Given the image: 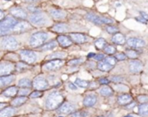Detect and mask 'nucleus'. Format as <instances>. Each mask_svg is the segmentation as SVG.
Here are the masks:
<instances>
[{"mask_svg": "<svg viewBox=\"0 0 148 117\" xmlns=\"http://www.w3.org/2000/svg\"><path fill=\"white\" fill-rule=\"evenodd\" d=\"M64 97L61 95V93H59L58 91H54L48 95L45 101V105L47 109L54 110L56 108H58L62 105Z\"/></svg>", "mask_w": 148, "mask_h": 117, "instance_id": "f257e3e1", "label": "nucleus"}, {"mask_svg": "<svg viewBox=\"0 0 148 117\" xmlns=\"http://www.w3.org/2000/svg\"><path fill=\"white\" fill-rule=\"evenodd\" d=\"M48 38V35L45 32L34 33L30 39V45L32 47H40Z\"/></svg>", "mask_w": 148, "mask_h": 117, "instance_id": "f03ea898", "label": "nucleus"}, {"mask_svg": "<svg viewBox=\"0 0 148 117\" xmlns=\"http://www.w3.org/2000/svg\"><path fill=\"white\" fill-rule=\"evenodd\" d=\"M18 45V42L13 37H10V36L4 37L0 40V47L3 48L4 49L12 50L17 49Z\"/></svg>", "mask_w": 148, "mask_h": 117, "instance_id": "7ed1b4c3", "label": "nucleus"}, {"mask_svg": "<svg viewBox=\"0 0 148 117\" xmlns=\"http://www.w3.org/2000/svg\"><path fill=\"white\" fill-rule=\"evenodd\" d=\"M20 57L23 62L26 64H33L34 62L37 61V54L32 51V50H28V49H24L20 51Z\"/></svg>", "mask_w": 148, "mask_h": 117, "instance_id": "20e7f679", "label": "nucleus"}, {"mask_svg": "<svg viewBox=\"0 0 148 117\" xmlns=\"http://www.w3.org/2000/svg\"><path fill=\"white\" fill-rule=\"evenodd\" d=\"M17 23L18 22L16 21L15 18L12 17H7L4 18L2 21H0V27H2L5 30H6L9 33Z\"/></svg>", "mask_w": 148, "mask_h": 117, "instance_id": "39448f33", "label": "nucleus"}, {"mask_svg": "<svg viewBox=\"0 0 148 117\" xmlns=\"http://www.w3.org/2000/svg\"><path fill=\"white\" fill-rule=\"evenodd\" d=\"M32 86L38 90H43L48 87V82L45 77L38 76L34 79V81L32 83Z\"/></svg>", "mask_w": 148, "mask_h": 117, "instance_id": "423d86ee", "label": "nucleus"}, {"mask_svg": "<svg viewBox=\"0 0 148 117\" xmlns=\"http://www.w3.org/2000/svg\"><path fill=\"white\" fill-rule=\"evenodd\" d=\"M63 65H64V61L59 60V59H54L45 64L44 67L47 70H56L60 69Z\"/></svg>", "mask_w": 148, "mask_h": 117, "instance_id": "0eeeda50", "label": "nucleus"}, {"mask_svg": "<svg viewBox=\"0 0 148 117\" xmlns=\"http://www.w3.org/2000/svg\"><path fill=\"white\" fill-rule=\"evenodd\" d=\"M30 22L34 24V25H37V26H41V25H44L46 22V19L45 18L39 14V13H36L32 16H31L30 18Z\"/></svg>", "mask_w": 148, "mask_h": 117, "instance_id": "6e6552de", "label": "nucleus"}, {"mask_svg": "<svg viewBox=\"0 0 148 117\" xmlns=\"http://www.w3.org/2000/svg\"><path fill=\"white\" fill-rule=\"evenodd\" d=\"M31 29V24L27 22H19L15 24L12 30L16 33H23Z\"/></svg>", "mask_w": 148, "mask_h": 117, "instance_id": "1a4fd4ad", "label": "nucleus"}, {"mask_svg": "<svg viewBox=\"0 0 148 117\" xmlns=\"http://www.w3.org/2000/svg\"><path fill=\"white\" fill-rule=\"evenodd\" d=\"M13 70V64L8 62H3L0 64V76H7Z\"/></svg>", "mask_w": 148, "mask_h": 117, "instance_id": "9d476101", "label": "nucleus"}, {"mask_svg": "<svg viewBox=\"0 0 148 117\" xmlns=\"http://www.w3.org/2000/svg\"><path fill=\"white\" fill-rule=\"evenodd\" d=\"M11 14L19 19H25L27 18V13L25 12V11L19 7H13L12 9H11Z\"/></svg>", "mask_w": 148, "mask_h": 117, "instance_id": "9b49d317", "label": "nucleus"}, {"mask_svg": "<svg viewBox=\"0 0 148 117\" xmlns=\"http://www.w3.org/2000/svg\"><path fill=\"white\" fill-rule=\"evenodd\" d=\"M127 44L132 48H142L145 45V42L140 38L131 37L127 40Z\"/></svg>", "mask_w": 148, "mask_h": 117, "instance_id": "f8f14e48", "label": "nucleus"}, {"mask_svg": "<svg viewBox=\"0 0 148 117\" xmlns=\"http://www.w3.org/2000/svg\"><path fill=\"white\" fill-rule=\"evenodd\" d=\"M75 110V106L71 103H68V102H65L64 104H62L58 109V112L60 113V114H70L71 112H73Z\"/></svg>", "mask_w": 148, "mask_h": 117, "instance_id": "ddd939ff", "label": "nucleus"}, {"mask_svg": "<svg viewBox=\"0 0 148 117\" xmlns=\"http://www.w3.org/2000/svg\"><path fill=\"white\" fill-rule=\"evenodd\" d=\"M71 40L76 43H84L86 41V37L81 33H71L70 35Z\"/></svg>", "mask_w": 148, "mask_h": 117, "instance_id": "4468645a", "label": "nucleus"}, {"mask_svg": "<svg viewBox=\"0 0 148 117\" xmlns=\"http://www.w3.org/2000/svg\"><path fill=\"white\" fill-rule=\"evenodd\" d=\"M129 69H130V71L132 73H138L142 70L143 64L140 61H132L130 64Z\"/></svg>", "mask_w": 148, "mask_h": 117, "instance_id": "2eb2a0df", "label": "nucleus"}, {"mask_svg": "<svg viewBox=\"0 0 148 117\" xmlns=\"http://www.w3.org/2000/svg\"><path fill=\"white\" fill-rule=\"evenodd\" d=\"M97 102V96L95 95H88L83 101V104L86 107H92Z\"/></svg>", "mask_w": 148, "mask_h": 117, "instance_id": "dca6fc26", "label": "nucleus"}, {"mask_svg": "<svg viewBox=\"0 0 148 117\" xmlns=\"http://www.w3.org/2000/svg\"><path fill=\"white\" fill-rule=\"evenodd\" d=\"M57 40H58V43L60 44V46L63 48H66L71 45V40L66 36H64V35L58 36Z\"/></svg>", "mask_w": 148, "mask_h": 117, "instance_id": "f3484780", "label": "nucleus"}, {"mask_svg": "<svg viewBox=\"0 0 148 117\" xmlns=\"http://www.w3.org/2000/svg\"><path fill=\"white\" fill-rule=\"evenodd\" d=\"M16 110L13 107H7L0 110V117H12L15 114Z\"/></svg>", "mask_w": 148, "mask_h": 117, "instance_id": "a211bd4d", "label": "nucleus"}, {"mask_svg": "<svg viewBox=\"0 0 148 117\" xmlns=\"http://www.w3.org/2000/svg\"><path fill=\"white\" fill-rule=\"evenodd\" d=\"M15 80V77L11 75H7L5 76H1L0 77V87H5L8 86L11 83H12Z\"/></svg>", "mask_w": 148, "mask_h": 117, "instance_id": "6ab92c4d", "label": "nucleus"}, {"mask_svg": "<svg viewBox=\"0 0 148 117\" xmlns=\"http://www.w3.org/2000/svg\"><path fill=\"white\" fill-rule=\"evenodd\" d=\"M18 88L15 86H12V87H9L8 89H6L3 92V95L6 97H14L18 95Z\"/></svg>", "mask_w": 148, "mask_h": 117, "instance_id": "aec40b11", "label": "nucleus"}, {"mask_svg": "<svg viewBox=\"0 0 148 117\" xmlns=\"http://www.w3.org/2000/svg\"><path fill=\"white\" fill-rule=\"evenodd\" d=\"M112 42L114 43L119 44V45H122V44H124L125 43V36H123L120 33H116L112 37Z\"/></svg>", "mask_w": 148, "mask_h": 117, "instance_id": "412c9836", "label": "nucleus"}, {"mask_svg": "<svg viewBox=\"0 0 148 117\" xmlns=\"http://www.w3.org/2000/svg\"><path fill=\"white\" fill-rule=\"evenodd\" d=\"M132 101V96L130 95H127V94L122 95L119 96V98H118V102L120 105H126V104L130 103Z\"/></svg>", "mask_w": 148, "mask_h": 117, "instance_id": "4be33fe9", "label": "nucleus"}, {"mask_svg": "<svg viewBox=\"0 0 148 117\" xmlns=\"http://www.w3.org/2000/svg\"><path fill=\"white\" fill-rule=\"evenodd\" d=\"M27 100H28V98L26 96H18V97H16L12 101V105L13 107H19V106H22L23 104H25L27 101Z\"/></svg>", "mask_w": 148, "mask_h": 117, "instance_id": "5701e85b", "label": "nucleus"}, {"mask_svg": "<svg viewBox=\"0 0 148 117\" xmlns=\"http://www.w3.org/2000/svg\"><path fill=\"white\" fill-rule=\"evenodd\" d=\"M52 30L58 33H63L68 30V25L65 24H57L52 27Z\"/></svg>", "mask_w": 148, "mask_h": 117, "instance_id": "b1692460", "label": "nucleus"}, {"mask_svg": "<svg viewBox=\"0 0 148 117\" xmlns=\"http://www.w3.org/2000/svg\"><path fill=\"white\" fill-rule=\"evenodd\" d=\"M51 16L55 19H62L65 17V13L60 10H52L50 11Z\"/></svg>", "mask_w": 148, "mask_h": 117, "instance_id": "393cba45", "label": "nucleus"}, {"mask_svg": "<svg viewBox=\"0 0 148 117\" xmlns=\"http://www.w3.org/2000/svg\"><path fill=\"white\" fill-rule=\"evenodd\" d=\"M86 18H87L89 21H91V22H92V23H94V24H102L101 17H99V16H97V15H95V14L90 13V14H88V15L86 16Z\"/></svg>", "mask_w": 148, "mask_h": 117, "instance_id": "a878e982", "label": "nucleus"}, {"mask_svg": "<svg viewBox=\"0 0 148 117\" xmlns=\"http://www.w3.org/2000/svg\"><path fill=\"white\" fill-rule=\"evenodd\" d=\"M56 46H57V43L54 42V41H51V42H49L47 43H45V44L41 45L40 46V49L44 50V51H46V50H50V49H54Z\"/></svg>", "mask_w": 148, "mask_h": 117, "instance_id": "bb28decb", "label": "nucleus"}, {"mask_svg": "<svg viewBox=\"0 0 148 117\" xmlns=\"http://www.w3.org/2000/svg\"><path fill=\"white\" fill-rule=\"evenodd\" d=\"M18 85L19 87H22V88L30 89V88L32 86V83L29 79H27V78H23V79L19 80Z\"/></svg>", "mask_w": 148, "mask_h": 117, "instance_id": "cd10ccee", "label": "nucleus"}, {"mask_svg": "<svg viewBox=\"0 0 148 117\" xmlns=\"http://www.w3.org/2000/svg\"><path fill=\"white\" fill-rule=\"evenodd\" d=\"M99 93L103 95V96H110L113 94V90L108 87V86H104L100 89Z\"/></svg>", "mask_w": 148, "mask_h": 117, "instance_id": "c85d7f7f", "label": "nucleus"}, {"mask_svg": "<svg viewBox=\"0 0 148 117\" xmlns=\"http://www.w3.org/2000/svg\"><path fill=\"white\" fill-rule=\"evenodd\" d=\"M98 68H99V70H101V71H106V72H107V71H110V70L112 69V66L103 61V62H101V63H99V64H98Z\"/></svg>", "mask_w": 148, "mask_h": 117, "instance_id": "c756f323", "label": "nucleus"}, {"mask_svg": "<svg viewBox=\"0 0 148 117\" xmlns=\"http://www.w3.org/2000/svg\"><path fill=\"white\" fill-rule=\"evenodd\" d=\"M138 113L141 116H147L148 115V104L143 103L138 107Z\"/></svg>", "mask_w": 148, "mask_h": 117, "instance_id": "7c9ffc66", "label": "nucleus"}, {"mask_svg": "<svg viewBox=\"0 0 148 117\" xmlns=\"http://www.w3.org/2000/svg\"><path fill=\"white\" fill-rule=\"evenodd\" d=\"M106 41L104 38H99L98 40H96L95 42V46L98 49H102L106 47Z\"/></svg>", "mask_w": 148, "mask_h": 117, "instance_id": "2f4dec72", "label": "nucleus"}, {"mask_svg": "<svg viewBox=\"0 0 148 117\" xmlns=\"http://www.w3.org/2000/svg\"><path fill=\"white\" fill-rule=\"evenodd\" d=\"M89 114L86 111H77V112H74L71 114V117H88Z\"/></svg>", "mask_w": 148, "mask_h": 117, "instance_id": "473e14b6", "label": "nucleus"}, {"mask_svg": "<svg viewBox=\"0 0 148 117\" xmlns=\"http://www.w3.org/2000/svg\"><path fill=\"white\" fill-rule=\"evenodd\" d=\"M74 84H76L77 86H79L80 88H86V87H88L89 83L87 81H85V80H81L79 78H77L76 81H75V83H74Z\"/></svg>", "mask_w": 148, "mask_h": 117, "instance_id": "72a5a7b5", "label": "nucleus"}, {"mask_svg": "<svg viewBox=\"0 0 148 117\" xmlns=\"http://www.w3.org/2000/svg\"><path fill=\"white\" fill-rule=\"evenodd\" d=\"M104 50L108 55H112L116 52V49L112 45H107L104 48Z\"/></svg>", "mask_w": 148, "mask_h": 117, "instance_id": "f704fd0d", "label": "nucleus"}, {"mask_svg": "<svg viewBox=\"0 0 148 117\" xmlns=\"http://www.w3.org/2000/svg\"><path fill=\"white\" fill-rule=\"evenodd\" d=\"M104 62L107 63L108 64L112 65V67L116 64V59H115V57H112V56H108V57H106L104 58Z\"/></svg>", "mask_w": 148, "mask_h": 117, "instance_id": "c9c22d12", "label": "nucleus"}, {"mask_svg": "<svg viewBox=\"0 0 148 117\" xmlns=\"http://www.w3.org/2000/svg\"><path fill=\"white\" fill-rule=\"evenodd\" d=\"M127 55L128 57L132 58V59H134V58H137L138 53H137L136 51L131 49V50H127V51H126V55Z\"/></svg>", "mask_w": 148, "mask_h": 117, "instance_id": "e433bc0d", "label": "nucleus"}, {"mask_svg": "<svg viewBox=\"0 0 148 117\" xmlns=\"http://www.w3.org/2000/svg\"><path fill=\"white\" fill-rule=\"evenodd\" d=\"M16 69H17L18 71L20 72V71H23V70H26V69H27V65L25 64L24 63H18V64L16 65Z\"/></svg>", "mask_w": 148, "mask_h": 117, "instance_id": "4c0bfd02", "label": "nucleus"}, {"mask_svg": "<svg viewBox=\"0 0 148 117\" xmlns=\"http://www.w3.org/2000/svg\"><path fill=\"white\" fill-rule=\"evenodd\" d=\"M106 30L110 34H116L119 31V29L117 27H114V26H107Z\"/></svg>", "mask_w": 148, "mask_h": 117, "instance_id": "58836bf2", "label": "nucleus"}, {"mask_svg": "<svg viewBox=\"0 0 148 117\" xmlns=\"http://www.w3.org/2000/svg\"><path fill=\"white\" fill-rule=\"evenodd\" d=\"M43 95V92L39 91V90H36L34 92H32L31 95H30V97L31 98H39Z\"/></svg>", "mask_w": 148, "mask_h": 117, "instance_id": "ea45409f", "label": "nucleus"}, {"mask_svg": "<svg viewBox=\"0 0 148 117\" xmlns=\"http://www.w3.org/2000/svg\"><path fill=\"white\" fill-rule=\"evenodd\" d=\"M126 58V55L125 53H118L116 54L115 55V59L119 60V61H122V60H125Z\"/></svg>", "mask_w": 148, "mask_h": 117, "instance_id": "a19ab883", "label": "nucleus"}, {"mask_svg": "<svg viewBox=\"0 0 148 117\" xmlns=\"http://www.w3.org/2000/svg\"><path fill=\"white\" fill-rule=\"evenodd\" d=\"M29 93H30V89H24L18 90V94H19L20 96H25V95H27Z\"/></svg>", "mask_w": 148, "mask_h": 117, "instance_id": "79ce46f5", "label": "nucleus"}, {"mask_svg": "<svg viewBox=\"0 0 148 117\" xmlns=\"http://www.w3.org/2000/svg\"><path fill=\"white\" fill-rule=\"evenodd\" d=\"M138 100L142 103H145L148 101V96L147 95H139L138 97Z\"/></svg>", "mask_w": 148, "mask_h": 117, "instance_id": "37998d69", "label": "nucleus"}, {"mask_svg": "<svg viewBox=\"0 0 148 117\" xmlns=\"http://www.w3.org/2000/svg\"><path fill=\"white\" fill-rule=\"evenodd\" d=\"M81 62H82L81 59H75V60H71V61H70V62H69V64H70V65H77V64H80Z\"/></svg>", "mask_w": 148, "mask_h": 117, "instance_id": "c03bdc74", "label": "nucleus"}, {"mask_svg": "<svg viewBox=\"0 0 148 117\" xmlns=\"http://www.w3.org/2000/svg\"><path fill=\"white\" fill-rule=\"evenodd\" d=\"M93 57H94V59H96L98 61H101L105 58V55L103 54H98V55H95Z\"/></svg>", "mask_w": 148, "mask_h": 117, "instance_id": "a18cd8bd", "label": "nucleus"}, {"mask_svg": "<svg viewBox=\"0 0 148 117\" xmlns=\"http://www.w3.org/2000/svg\"><path fill=\"white\" fill-rule=\"evenodd\" d=\"M112 81L114 82V83H121L123 81V78H121L119 76H113L112 78Z\"/></svg>", "mask_w": 148, "mask_h": 117, "instance_id": "49530a36", "label": "nucleus"}, {"mask_svg": "<svg viewBox=\"0 0 148 117\" xmlns=\"http://www.w3.org/2000/svg\"><path fill=\"white\" fill-rule=\"evenodd\" d=\"M99 83H101V84H108L109 83V80L108 79H106V78H101V79H99Z\"/></svg>", "mask_w": 148, "mask_h": 117, "instance_id": "de8ad7c7", "label": "nucleus"}, {"mask_svg": "<svg viewBox=\"0 0 148 117\" xmlns=\"http://www.w3.org/2000/svg\"><path fill=\"white\" fill-rule=\"evenodd\" d=\"M136 20H137V21H138V22H140V23H143V24H146V23H147V21H146L145 18H143L141 16H140V17L136 18Z\"/></svg>", "mask_w": 148, "mask_h": 117, "instance_id": "09e8293b", "label": "nucleus"}, {"mask_svg": "<svg viewBox=\"0 0 148 117\" xmlns=\"http://www.w3.org/2000/svg\"><path fill=\"white\" fill-rule=\"evenodd\" d=\"M28 10L31 11H32V12L38 11V9H37L36 7H34V6H28Z\"/></svg>", "mask_w": 148, "mask_h": 117, "instance_id": "8fccbe9b", "label": "nucleus"}, {"mask_svg": "<svg viewBox=\"0 0 148 117\" xmlns=\"http://www.w3.org/2000/svg\"><path fill=\"white\" fill-rule=\"evenodd\" d=\"M69 88L70 89H71L72 90H75V89H77V87L74 85V83H69Z\"/></svg>", "mask_w": 148, "mask_h": 117, "instance_id": "3c124183", "label": "nucleus"}, {"mask_svg": "<svg viewBox=\"0 0 148 117\" xmlns=\"http://www.w3.org/2000/svg\"><path fill=\"white\" fill-rule=\"evenodd\" d=\"M140 14H141V17L143 18H145L146 21H148V15L146 14V13H144V12H140Z\"/></svg>", "mask_w": 148, "mask_h": 117, "instance_id": "603ef678", "label": "nucleus"}, {"mask_svg": "<svg viewBox=\"0 0 148 117\" xmlns=\"http://www.w3.org/2000/svg\"><path fill=\"white\" fill-rule=\"evenodd\" d=\"M4 18H5V14H4L3 11H1V9H0V21H2Z\"/></svg>", "mask_w": 148, "mask_h": 117, "instance_id": "864d4df0", "label": "nucleus"}, {"mask_svg": "<svg viewBox=\"0 0 148 117\" xmlns=\"http://www.w3.org/2000/svg\"><path fill=\"white\" fill-rule=\"evenodd\" d=\"M5 105H6V103H5V102L0 103V110H2V108H5Z\"/></svg>", "mask_w": 148, "mask_h": 117, "instance_id": "5fc2aeb1", "label": "nucleus"}, {"mask_svg": "<svg viewBox=\"0 0 148 117\" xmlns=\"http://www.w3.org/2000/svg\"><path fill=\"white\" fill-rule=\"evenodd\" d=\"M95 55V54L94 53H90L89 55H88V57H93Z\"/></svg>", "mask_w": 148, "mask_h": 117, "instance_id": "6e6d98bb", "label": "nucleus"}, {"mask_svg": "<svg viewBox=\"0 0 148 117\" xmlns=\"http://www.w3.org/2000/svg\"><path fill=\"white\" fill-rule=\"evenodd\" d=\"M27 1H31V2H34V1H37V0H27Z\"/></svg>", "mask_w": 148, "mask_h": 117, "instance_id": "4d7b16f0", "label": "nucleus"}, {"mask_svg": "<svg viewBox=\"0 0 148 117\" xmlns=\"http://www.w3.org/2000/svg\"><path fill=\"white\" fill-rule=\"evenodd\" d=\"M125 117H133L132 115H127V116H125Z\"/></svg>", "mask_w": 148, "mask_h": 117, "instance_id": "13d9d810", "label": "nucleus"}, {"mask_svg": "<svg viewBox=\"0 0 148 117\" xmlns=\"http://www.w3.org/2000/svg\"><path fill=\"white\" fill-rule=\"evenodd\" d=\"M99 117H104V116H99Z\"/></svg>", "mask_w": 148, "mask_h": 117, "instance_id": "bf43d9fd", "label": "nucleus"}, {"mask_svg": "<svg viewBox=\"0 0 148 117\" xmlns=\"http://www.w3.org/2000/svg\"><path fill=\"white\" fill-rule=\"evenodd\" d=\"M60 117H63V116H60Z\"/></svg>", "mask_w": 148, "mask_h": 117, "instance_id": "052dcab7", "label": "nucleus"}]
</instances>
